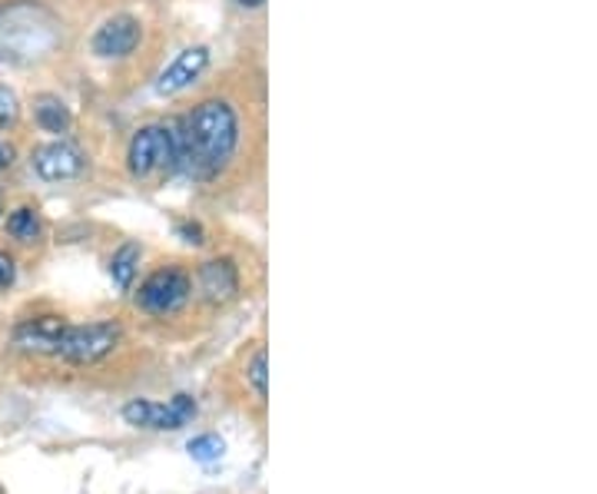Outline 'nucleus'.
Returning a JSON list of instances; mask_svg holds the SVG:
<instances>
[{
    "label": "nucleus",
    "instance_id": "19",
    "mask_svg": "<svg viewBox=\"0 0 597 494\" xmlns=\"http://www.w3.org/2000/svg\"><path fill=\"white\" fill-rule=\"evenodd\" d=\"M14 276H17V269H14V260L0 253V289H8V286L14 282Z\"/></svg>",
    "mask_w": 597,
    "mask_h": 494
},
{
    "label": "nucleus",
    "instance_id": "3",
    "mask_svg": "<svg viewBox=\"0 0 597 494\" xmlns=\"http://www.w3.org/2000/svg\"><path fill=\"white\" fill-rule=\"evenodd\" d=\"M127 167L133 180H153L159 173L177 170V143L169 123L140 126L127 149Z\"/></svg>",
    "mask_w": 597,
    "mask_h": 494
},
{
    "label": "nucleus",
    "instance_id": "6",
    "mask_svg": "<svg viewBox=\"0 0 597 494\" xmlns=\"http://www.w3.org/2000/svg\"><path fill=\"white\" fill-rule=\"evenodd\" d=\"M87 167V159L83 153L67 143V140H53V143H44L34 149V170L40 180H50V183H63V180H76Z\"/></svg>",
    "mask_w": 597,
    "mask_h": 494
},
{
    "label": "nucleus",
    "instance_id": "11",
    "mask_svg": "<svg viewBox=\"0 0 597 494\" xmlns=\"http://www.w3.org/2000/svg\"><path fill=\"white\" fill-rule=\"evenodd\" d=\"M34 117H37V123H40L47 133H67L70 123H73L67 104H63L60 97H50V94H44V97L34 100Z\"/></svg>",
    "mask_w": 597,
    "mask_h": 494
},
{
    "label": "nucleus",
    "instance_id": "7",
    "mask_svg": "<svg viewBox=\"0 0 597 494\" xmlns=\"http://www.w3.org/2000/svg\"><path fill=\"white\" fill-rule=\"evenodd\" d=\"M210 67V50L206 47H187L174 63H169L159 80H156V94L159 97H174L180 91H187L190 84L203 76V70Z\"/></svg>",
    "mask_w": 597,
    "mask_h": 494
},
{
    "label": "nucleus",
    "instance_id": "14",
    "mask_svg": "<svg viewBox=\"0 0 597 494\" xmlns=\"http://www.w3.org/2000/svg\"><path fill=\"white\" fill-rule=\"evenodd\" d=\"M123 419L136 429H159V419H163V405L156 401H146V398H136L123 408Z\"/></svg>",
    "mask_w": 597,
    "mask_h": 494
},
{
    "label": "nucleus",
    "instance_id": "9",
    "mask_svg": "<svg viewBox=\"0 0 597 494\" xmlns=\"http://www.w3.org/2000/svg\"><path fill=\"white\" fill-rule=\"evenodd\" d=\"M67 333V322L60 315H40V318H31L24 322L17 333H14V342L17 349L24 352H37V356H57V346Z\"/></svg>",
    "mask_w": 597,
    "mask_h": 494
},
{
    "label": "nucleus",
    "instance_id": "21",
    "mask_svg": "<svg viewBox=\"0 0 597 494\" xmlns=\"http://www.w3.org/2000/svg\"><path fill=\"white\" fill-rule=\"evenodd\" d=\"M8 167H11V149L0 143V170H8Z\"/></svg>",
    "mask_w": 597,
    "mask_h": 494
},
{
    "label": "nucleus",
    "instance_id": "10",
    "mask_svg": "<svg viewBox=\"0 0 597 494\" xmlns=\"http://www.w3.org/2000/svg\"><path fill=\"white\" fill-rule=\"evenodd\" d=\"M200 292L206 302L223 305L239 292V269L232 260H210L200 266Z\"/></svg>",
    "mask_w": 597,
    "mask_h": 494
},
{
    "label": "nucleus",
    "instance_id": "20",
    "mask_svg": "<svg viewBox=\"0 0 597 494\" xmlns=\"http://www.w3.org/2000/svg\"><path fill=\"white\" fill-rule=\"evenodd\" d=\"M180 236H183L187 242H193V245L203 242V229H200L196 222H183V226H180Z\"/></svg>",
    "mask_w": 597,
    "mask_h": 494
},
{
    "label": "nucleus",
    "instance_id": "18",
    "mask_svg": "<svg viewBox=\"0 0 597 494\" xmlns=\"http://www.w3.org/2000/svg\"><path fill=\"white\" fill-rule=\"evenodd\" d=\"M17 117H21V107H17L14 91H8L4 84H0V126H14Z\"/></svg>",
    "mask_w": 597,
    "mask_h": 494
},
{
    "label": "nucleus",
    "instance_id": "16",
    "mask_svg": "<svg viewBox=\"0 0 597 494\" xmlns=\"http://www.w3.org/2000/svg\"><path fill=\"white\" fill-rule=\"evenodd\" d=\"M187 451L193 455V461H200V465H213V461H219V458H223L226 445H223V438H219V435H200V438H193V442L187 445Z\"/></svg>",
    "mask_w": 597,
    "mask_h": 494
},
{
    "label": "nucleus",
    "instance_id": "1",
    "mask_svg": "<svg viewBox=\"0 0 597 494\" xmlns=\"http://www.w3.org/2000/svg\"><path fill=\"white\" fill-rule=\"evenodd\" d=\"M177 167L193 180H213L239 146V117L226 100H203L183 123H169Z\"/></svg>",
    "mask_w": 597,
    "mask_h": 494
},
{
    "label": "nucleus",
    "instance_id": "17",
    "mask_svg": "<svg viewBox=\"0 0 597 494\" xmlns=\"http://www.w3.org/2000/svg\"><path fill=\"white\" fill-rule=\"evenodd\" d=\"M246 378L252 382V388L260 391V398H266L270 395V372H266V349H260L252 356V362H249V369H246Z\"/></svg>",
    "mask_w": 597,
    "mask_h": 494
},
{
    "label": "nucleus",
    "instance_id": "13",
    "mask_svg": "<svg viewBox=\"0 0 597 494\" xmlns=\"http://www.w3.org/2000/svg\"><path fill=\"white\" fill-rule=\"evenodd\" d=\"M8 232H11L17 242H37L40 232H44V226H40V216H37L34 209L21 206V209H14V213L8 216Z\"/></svg>",
    "mask_w": 597,
    "mask_h": 494
},
{
    "label": "nucleus",
    "instance_id": "4",
    "mask_svg": "<svg viewBox=\"0 0 597 494\" xmlns=\"http://www.w3.org/2000/svg\"><path fill=\"white\" fill-rule=\"evenodd\" d=\"M120 336H123V328L117 322L67 325V333L57 346V356L73 365H94L120 346Z\"/></svg>",
    "mask_w": 597,
    "mask_h": 494
},
{
    "label": "nucleus",
    "instance_id": "2",
    "mask_svg": "<svg viewBox=\"0 0 597 494\" xmlns=\"http://www.w3.org/2000/svg\"><path fill=\"white\" fill-rule=\"evenodd\" d=\"M60 24L40 4H11L0 8V60L8 63H34L57 50Z\"/></svg>",
    "mask_w": 597,
    "mask_h": 494
},
{
    "label": "nucleus",
    "instance_id": "12",
    "mask_svg": "<svg viewBox=\"0 0 597 494\" xmlns=\"http://www.w3.org/2000/svg\"><path fill=\"white\" fill-rule=\"evenodd\" d=\"M136 266H140V245L127 242L123 250L110 260V276L120 289H130L133 286V276H136Z\"/></svg>",
    "mask_w": 597,
    "mask_h": 494
},
{
    "label": "nucleus",
    "instance_id": "8",
    "mask_svg": "<svg viewBox=\"0 0 597 494\" xmlns=\"http://www.w3.org/2000/svg\"><path fill=\"white\" fill-rule=\"evenodd\" d=\"M140 37H143V31H140V21L136 17H127V14H120V17H110L97 34H94V53L97 57H130L136 47H140Z\"/></svg>",
    "mask_w": 597,
    "mask_h": 494
},
{
    "label": "nucleus",
    "instance_id": "23",
    "mask_svg": "<svg viewBox=\"0 0 597 494\" xmlns=\"http://www.w3.org/2000/svg\"><path fill=\"white\" fill-rule=\"evenodd\" d=\"M0 213H4V193H0Z\"/></svg>",
    "mask_w": 597,
    "mask_h": 494
},
{
    "label": "nucleus",
    "instance_id": "5",
    "mask_svg": "<svg viewBox=\"0 0 597 494\" xmlns=\"http://www.w3.org/2000/svg\"><path fill=\"white\" fill-rule=\"evenodd\" d=\"M193 292V282L183 269L169 266V269H156L136 292V305L150 315H174L187 305Z\"/></svg>",
    "mask_w": 597,
    "mask_h": 494
},
{
    "label": "nucleus",
    "instance_id": "15",
    "mask_svg": "<svg viewBox=\"0 0 597 494\" xmlns=\"http://www.w3.org/2000/svg\"><path fill=\"white\" fill-rule=\"evenodd\" d=\"M163 415H166L163 429L177 432V429H183V425H190L196 419V401L190 395H177L169 405H163Z\"/></svg>",
    "mask_w": 597,
    "mask_h": 494
},
{
    "label": "nucleus",
    "instance_id": "22",
    "mask_svg": "<svg viewBox=\"0 0 597 494\" xmlns=\"http://www.w3.org/2000/svg\"><path fill=\"white\" fill-rule=\"evenodd\" d=\"M239 4H242V8H260L263 0H239Z\"/></svg>",
    "mask_w": 597,
    "mask_h": 494
}]
</instances>
